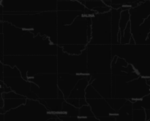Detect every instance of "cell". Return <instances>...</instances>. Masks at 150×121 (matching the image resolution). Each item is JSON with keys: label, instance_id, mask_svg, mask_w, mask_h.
<instances>
[{"label": "cell", "instance_id": "cell-1", "mask_svg": "<svg viewBox=\"0 0 150 121\" xmlns=\"http://www.w3.org/2000/svg\"><path fill=\"white\" fill-rule=\"evenodd\" d=\"M1 59L4 55H57L59 46L50 38L1 21Z\"/></svg>", "mask_w": 150, "mask_h": 121}, {"label": "cell", "instance_id": "cell-2", "mask_svg": "<svg viewBox=\"0 0 150 121\" xmlns=\"http://www.w3.org/2000/svg\"><path fill=\"white\" fill-rule=\"evenodd\" d=\"M1 21L8 22L21 29L32 32L35 35L50 38L57 45L58 21L57 12L48 11L38 13H4Z\"/></svg>", "mask_w": 150, "mask_h": 121}, {"label": "cell", "instance_id": "cell-3", "mask_svg": "<svg viewBox=\"0 0 150 121\" xmlns=\"http://www.w3.org/2000/svg\"><path fill=\"white\" fill-rule=\"evenodd\" d=\"M1 63L16 66L26 80L40 73H58L57 55H4Z\"/></svg>", "mask_w": 150, "mask_h": 121}, {"label": "cell", "instance_id": "cell-4", "mask_svg": "<svg viewBox=\"0 0 150 121\" xmlns=\"http://www.w3.org/2000/svg\"><path fill=\"white\" fill-rule=\"evenodd\" d=\"M112 55L125 60L141 76L149 77L150 44H114Z\"/></svg>", "mask_w": 150, "mask_h": 121}, {"label": "cell", "instance_id": "cell-5", "mask_svg": "<svg viewBox=\"0 0 150 121\" xmlns=\"http://www.w3.org/2000/svg\"><path fill=\"white\" fill-rule=\"evenodd\" d=\"M91 24V16L83 15L76 18L71 24L58 26L57 45L59 46L67 44L87 46L89 43L88 29Z\"/></svg>", "mask_w": 150, "mask_h": 121}, {"label": "cell", "instance_id": "cell-6", "mask_svg": "<svg viewBox=\"0 0 150 121\" xmlns=\"http://www.w3.org/2000/svg\"><path fill=\"white\" fill-rule=\"evenodd\" d=\"M4 121H46L57 115L51 113L38 99H28L18 108L4 113Z\"/></svg>", "mask_w": 150, "mask_h": 121}, {"label": "cell", "instance_id": "cell-7", "mask_svg": "<svg viewBox=\"0 0 150 121\" xmlns=\"http://www.w3.org/2000/svg\"><path fill=\"white\" fill-rule=\"evenodd\" d=\"M87 70L90 76L98 73H111L112 45L90 44L86 46Z\"/></svg>", "mask_w": 150, "mask_h": 121}, {"label": "cell", "instance_id": "cell-8", "mask_svg": "<svg viewBox=\"0 0 150 121\" xmlns=\"http://www.w3.org/2000/svg\"><path fill=\"white\" fill-rule=\"evenodd\" d=\"M58 0H1L4 13H38L57 11Z\"/></svg>", "mask_w": 150, "mask_h": 121}, {"label": "cell", "instance_id": "cell-9", "mask_svg": "<svg viewBox=\"0 0 150 121\" xmlns=\"http://www.w3.org/2000/svg\"><path fill=\"white\" fill-rule=\"evenodd\" d=\"M150 93L146 78H139L127 82H112V98L129 100L134 103Z\"/></svg>", "mask_w": 150, "mask_h": 121}, {"label": "cell", "instance_id": "cell-10", "mask_svg": "<svg viewBox=\"0 0 150 121\" xmlns=\"http://www.w3.org/2000/svg\"><path fill=\"white\" fill-rule=\"evenodd\" d=\"M57 70L58 73L88 74L86 48L81 54H70L64 52L62 48L59 46Z\"/></svg>", "mask_w": 150, "mask_h": 121}, {"label": "cell", "instance_id": "cell-11", "mask_svg": "<svg viewBox=\"0 0 150 121\" xmlns=\"http://www.w3.org/2000/svg\"><path fill=\"white\" fill-rule=\"evenodd\" d=\"M28 81L31 82V90L38 99L58 98V73H40Z\"/></svg>", "mask_w": 150, "mask_h": 121}, {"label": "cell", "instance_id": "cell-12", "mask_svg": "<svg viewBox=\"0 0 150 121\" xmlns=\"http://www.w3.org/2000/svg\"><path fill=\"white\" fill-rule=\"evenodd\" d=\"M92 18V38L90 44L112 45L111 12L96 13Z\"/></svg>", "mask_w": 150, "mask_h": 121}, {"label": "cell", "instance_id": "cell-13", "mask_svg": "<svg viewBox=\"0 0 150 121\" xmlns=\"http://www.w3.org/2000/svg\"><path fill=\"white\" fill-rule=\"evenodd\" d=\"M2 81L8 88L16 93L26 97L28 99H38L36 94L31 90V82L23 79L22 76L18 77L3 78Z\"/></svg>", "mask_w": 150, "mask_h": 121}, {"label": "cell", "instance_id": "cell-14", "mask_svg": "<svg viewBox=\"0 0 150 121\" xmlns=\"http://www.w3.org/2000/svg\"><path fill=\"white\" fill-rule=\"evenodd\" d=\"M89 84L95 88L102 96L108 99L112 98V74L109 73H98L91 76Z\"/></svg>", "mask_w": 150, "mask_h": 121}, {"label": "cell", "instance_id": "cell-15", "mask_svg": "<svg viewBox=\"0 0 150 121\" xmlns=\"http://www.w3.org/2000/svg\"><path fill=\"white\" fill-rule=\"evenodd\" d=\"M129 12L130 14L131 29H134L143 23L150 16V0H145L136 7H131Z\"/></svg>", "mask_w": 150, "mask_h": 121}, {"label": "cell", "instance_id": "cell-16", "mask_svg": "<svg viewBox=\"0 0 150 121\" xmlns=\"http://www.w3.org/2000/svg\"><path fill=\"white\" fill-rule=\"evenodd\" d=\"M88 104L90 106L94 115L98 119L102 117L117 115V112L110 106L105 98H100L95 99H86Z\"/></svg>", "mask_w": 150, "mask_h": 121}, {"label": "cell", "instance_id": "cell-17", "mask_svg": "<svg viewBox=\"0 0 150 121\" xmlns=\"http://www.w3.org/2000/svg\"><path fill=\"white\" fill-rule=\"evenodd\" d=\"M88 74H68L58 73V87L62 92L65 99L69 98L70 93L81 79Z\"/></svg>", "mask_w": 150, "mask_h": 121}, {"label": "cell", "instance_id": "cell-18", "mask_svg": "<svg viewBox=\"0 0 150 121\" xmlns=\"http://www.w3.org/2000/svg\"><path fill=\"white\" fill-rule=\"evenodd\" d=\"M131 32L136 44H146V40L150 33V16L143 23L134 29H131Z\"/></svg>", "mask_w": 150, "mask_h": 121}, {"label": "cell", "instance_id": "cell-19", "mask_svg": "<svg viewBox=\"0 0 150 121\" xmlns=\"http://www.w3.org/2000/svg\"><path fill=\"white\" fill-rule=\"evenodd\" d=\"M91 76L86 75L84 77L81 79L78 82L75 88L70 93L68 98H76V99H84L86 98V90L89 85Z\"/></svg>", "mask_w": 150, "mask_h": 121}, {"label": "cell", "instance_id": "cell-20", "mask_svg": "<svg viewBox=\"0 0 150 121\" xmlns=\"http://www.w3.org/2000/svg\"><path fill=\"white\" fill-rule=\"evenodd\" d=\"M122 8H111V32H112V45L119 43L118 36L120 34V20Z\"/></svg>", "mask_w": 150, "mask_h": 121}, {"label": "cell", "instance_id": "cell-21", "mask_svg": "<svg viewBox=\"0 0 150 121\" xmlns=\"http://www.w3.org/2000/svg\"><path fill=\"white\" fill-rule=\"evenodd\" d=\"M133 103L127 100L125 104L117 112L116 121H133Z\"/></svg>", "mask_w": 150, "mask_h": 121}, {"label": "cell", "instance_id": "cell-22", "mask_svg": "<svg viewBox=\"0 0 150 121\" xmlns=\"http://www.w3.org/2000/svg\"><path fill=\"white\" fill-rule=\"evenodd\" d=\"M51 113L58 114L62 110L63 103L65 99L63 98H49V99H38Z\"/></svg>", "mask_w": 150, "mask_h": 121}, {"label": "cell", "instance_id": "cell-23", "mask_svg": "<svg viewBox=\"0 0 150 121\" xmlns=\"http://www.w3.org/2000/svg\"><path fill=\"white\" fill-rule=\"evenodd\" d=\"M2 98V97H1ZM4 100V107L1 108V113L4 114L7 112L13 109L18 108L20 106L23 105L26 102L27 98H3Z\"/></svg>", "mask_w": 150, "mask_h": 121}, {"label": "cell", "instance_id": "cell-24", "mask_svg": "<svg viewBox=\"0 0 150 121\" xmlns=\"http://www.w3.org/2000/svg\"><path fill=\"white\" fill-rule=\"evenodd\" d=\"M87 46L81 45V44H67L61 46L64 52L70 54H81L85 51Z\"/></svg>", "mask_w": 150, "mask_h": 121}, {"label": "cell", "instance_id": "cell-25", "mask_svg": "<svg viewBox=\"0 0 150 121\" xmlns=\"http://www.w3.org/2000/svg\"><path fill=\"white\" fill-rule=\"evenodd\" d=\"M130 10V9H129ZM129 10H122L120 20V33L121 37L124 35V31L127 27V24L130 21V14Z\"/></svg>", "mask_w": 150, "mask_h": 121}, {"label": "cell", "instance_id": "cell-26", "mask_svg": "<svg viewBox=\"0 0 150 121\" xmlns=\"http://www.w3.org/2000/svg\"><path fill=\"white\" fill-rule=\"evenodd\" d=\"M133 109H144L145 110H150V93L140 100H137L133 103Z\"/></svg>", "mask_w": 150, "mask_h": 121}, {"label": "cell", "instance_id": "cell-27", "mask_svg": "<svg viewBox=\"0 0 150 121\" xmlns=\"http://www.w3.org/2000/svg\"><path fill=\"white\" fill-rule=\"evenodd\" d=\"M106 101H108V103L110 104V106H111L115 111L118 112L119 110L124 106V104H125L127 100L122 99V98H108V99H106Z\"/></svg>", "mask_w": 150, "mask_h": 121}, {"label": "cell", "instance_id": "cell-28", "mask_svg": "<svg viewBox=\"0 0 150 121\" xmlns=\"http://www.w3.org/2000/svg\"><path fill=\"white\" fill-rule=\"evenodd\" d=\"M132 37V32H131V24H130V21L127 24V27L125 28L124 31V35L121 37L120 38V43L121 44H129L130 42Z\"/></svg>", "mask_w": 150, "mask_h": 121}, {"label": "cell", "instance_id": "cell-29", "mask_svg": "<svg viewBox=\"0 0 150 121\" xmlns=\"http://www.w3.org/2000/svg\"><path fill=\"white\" fill-rule=\"evenodd\" d=\"M102 98V96L95 90V88L91 84H89L86 90V99H95V98Z\"/></svg>", "mask_w": 150, "mask_h": 121}, {"label": "cell", "instance_id": "cell-30", "mask_svg": "<svg viewBox=\"0 0 150 121\" xmlns=\"http://www.w3.org/2000/svg\"><path fill=\"white\" fill-rule=\"evenodd\" d=\"M133 121H146V112L144 109L133 110Z\"/></svg>", "mask_w": 150, "mask_h": 121}, {"label": "cell", "instance_id": "cell-31", "mask_svg": "<svg viewBox=\"0 0 150 121\" xmlns=\"http://www.w3.org/2000/svg\"><path fill=\"white\" fill-rule=\"evenodd\" d=\"M94 115L90 106L89 104L82 106L79 108V117H89Z\"/></svg>", "mask_w": 150, "mask_h": 121}, {"label": "cell", "instance_id": "cell-32", "mask_svg": "<svg viewBox=\"0 0 150 121\" xmlns=\"http://www.w3.org/2000/svg\"><path fill=\"white\" fill-rule=\"evenodd\" d=\"M79 121H100V120L95 116H92L89 117H79Z\"/></svg>", "mask_w": 150, "mask_h": 121}, {"label": "cell", "instance_id": "cell-33", "mask_svg": "<svg viewBox=\"0 0 150 121\" xmlns=\"http://www.w3.org/2000/svg\"><path fill=\"white\" fill-rule=\"evenodd\" d=\"M146 121H150V110H146Z\"/></svg>", "mask_w": 150, "mask_h": 121}, {"label": "cell", "instance_id": "cell-34", "mask_svg": "<svg viewBox=\"0 0 150 121\" xmlns=\"http://www.w3.org/2000/svg\"><path fill=\"white\" fill-rule=\"evenodd\" d=\"M57 117H51V118L48 119V120H46V121H57Z\"/></svg>", "mask_w": 150, "mask_h": 121}, {"label": "cell", "instance_id": "cell-35", "mask_svg": "<svg viewBox=\"0 0 150 121\" xmlns=\"http://www.w3.org/2000/svg\"><path fill=\"white\" fill-rule=\"evenodd\" d=\"M146 82H147V84L150 86V76H149V77L146 78Z\"/></svg>", "mask_w": 150, "mask_h": 121}]
</instances>
